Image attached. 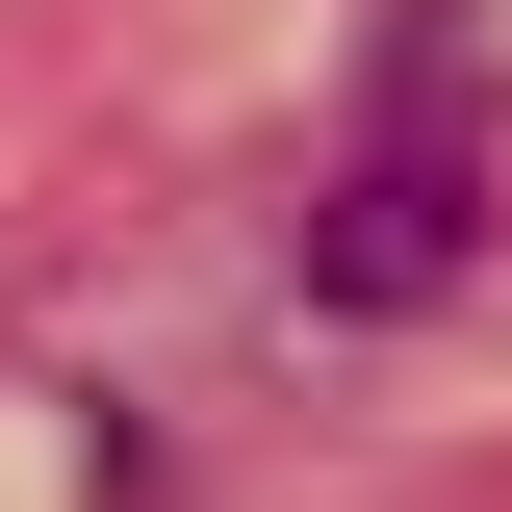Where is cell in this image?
Instances as JSON below:
<instances>
[{"instance_id": "cell-1", "label": "cell", "mask_w": 512, "mask_h": 512, "mask_svg": "<svg viewBox=\"0 0 512 512\" xmlns=\"http://www.w3.org/2000/svg\"><path fill=\"white\" fill-rule=\"evenodd\" d=\"M461 205H487V154H461V52L384 77V154L308 205V308H410V282H461Z\"/></svg>"}]
</instances>
